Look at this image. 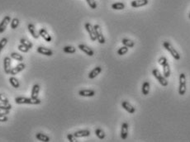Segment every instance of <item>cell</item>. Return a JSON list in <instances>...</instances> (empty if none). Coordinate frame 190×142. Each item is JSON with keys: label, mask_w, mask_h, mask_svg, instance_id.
Masks as SVG:
<instances>
[{"label": "cell", "mask_w": 190, "mask_h": 142, "mask_svg": "<svg viewBox=\"0 0 190 142\" xmlns=\"http://www.w3.org/2000/svg\"><path fill=\"white\" fill-rule=\"evenodd\" d=\"M15 102L17 104H32V105H38L40 103V100L39 98H32V97H18L15 98Z\"/></svg>", "instance_id": "obj_1"}, {"label": "cell", "mask_w": 190, "mask_h": 142, "mask_svg": "<svg viewBox=\"0 0 190 142\" xmlns=\"http://www.w3.org/2000/svg\"><path fill=\"white\" fill-rule=\"evenodd\" d=\"M163 46L165 50H167L170 53V55L174 57V60H180V55L179 54V52L175 50V48L169 41H164L163 42Z\"/></svg>", "instance_id": "obj_2"}, {"label": "cell", "mask_w": 190, "mask_h": 142, "mask_svg": "<svg viewBox=\"0 0 190 142\" xmlns=\"http://www.w3.org/2000/svg\"><path fill=\"white\" fill-rule=\"evenodd\" d=\"M187 90V84H186V75L184 73L179 75V94L183 96L185 95Z\"/></svg>", "instance_id": "obj_3"}, {"label": "cell", "mask_w": 190, "mask_h": 142, "mask_svg": "<svg viewBox=\"0 0 190 142\" xmlns=\"http://www.w3.org/2000/svg\"><path fill=\"white\" fill-rule=\"evenodd\" d=\"M152 74L154 75V77L159 81V83H160L163 87H166V86H168L169 83H168V81L166 80V78L161 74V72L159 71V69H154L152 70Z\"/></svg>", "instance_id": "obj_4"}, {"label": "cell", "mask_w": 190, "mask_h": 142, "mask_svg": "<svg viewBox=\"0 0 190 142\" xmlns=\"http://www.w3.org/2000/svg\"><path fill=\"white\" fill-rule=\"evenodd\" d=\"M93 28H94V31H95V34H96L97 40H98V42L100 44H104L106 42V40H105V38H104V35H103V32H102L101 27L98 24H96V25L93 26Z\"/></svg>", "instance_id": "obj_5"}, {"label": "cell", "mask_w": 190, "mask_h": 142, "mask_svg": "<svg viewBox=\"0 0 190 142\" xmlns=\"http://www.w3.org/2000/svg\"><path fill=\"white\" fill-rule=\"evenodd\" d=\"M84 27L86 29V31L88 32V33L90 36V39L92 41H95L97 40V36H96V34H95V31H94V28H93V26H92V24L89 23H86L85 25H84Z\"/></svg>", "instance_id": "obj_6"}, {"label": "cell", "mask_w": 190, "mask_h": 142, "mask_svg": "<svg viewBox=\"0 0 190 142\" xmlns=\"http://www.w3.org/2000/svg\"><path fill=\"white\" fill-rule=\"evenodd\" d=\"M11 22V17L9 16H5L3 18V20L0 23V33L4 32V31L7 28L8 25L9 24V23Z\"/></svg>", "instance_id": "obj_7"}, {"label": "cell", "mask_w": 190, "mask_h": 142, "mask_svg": "<svg viewBox=\"0 0 190 142\" xmlns=\"http://www.w3.org/2000/svg\"><path fill=\"white\" fill-rule=\"evenodd\" d=\"M121 107L124 108L128 113L133 114L135 113V112H136V108H134L132 105L129 102H127V101H123V102H121Z\"/></svg>", "instance_id": "obj_8"}, {"label": "cell", "mask_w": 190, "mask_h": 142, "mask_svg": "<svg viewBox=\"0 0 190 142\" xmlns=\"http://www.w3.org/2000/svg\"><path fill=\"white\" fill-rule=\"evenodd\" d=\"M25 68H26V64H23V63H20V64H17V66H15L14 68L12 69L11 71H10V74L11 75H16L18 73H20L21 71L24 70Z\"/></svg>", "instance_id": "obj_9"}, {"label": "cell", "mask_w": 190, "mask_h": 142, "mask_svg": "<svg viewBox=\"0 0 190 142\" xmlns=\"http://www.w3.org/2000/svg\"><path fill=\"white\" fill-rule=\"evenodd\" d=\"M3 69L6 74H10L11 71V58L10 57H5L3 59Z\"/></svg>", "instance_id": "obj_10"}, {"label": "cell", "mask_w": 190, "mask_h": 142, "mask_svg": "<svg viewBox=\"0 0 190 142\" xmlns=\"http://www.w3.org/2000/svg\"><path fill=\"white\" fill-rule=\"evenodd\" d=\"M78 48L82 51L84 53H85L87 56H93V55H94V52L93 51L91 48H89L88 46H87L86 45H84V44H80V45H79L78 46Z\"/></svg>", "instance_id": "obj_11"}, {"label": "cell", "mask_w": 190, "mask_h": 142, "mask_svg": "<svg viewBox=\"0 0 190 142\" xmlns=\"http://www.w3.org/2000/svg\"><path fill=\"white\" fill-rule=\"evenodd\" d=\"M149 1L148 0H134L131 3V6L132 8H141V7H143V6H145L148 4Z\"/></svg>", "instance_id": "obj_12"}, {"label": "cell", "mask_w": 190, "mask_h": 142, "mask_svg": "<svg viewBox=\"0 0 190 142\" xmlns=\"http://www.w3.org/2000/svg\"><path fill=\"white\" fill-rule=\"evenodd\" d=\"M39 35H40V36H41L44 40L47 41V42H51L52 40L51 36V35L49 34L48 32H47V31H46L45 28H40V31H39Z\"/></svg>", "instance_id": "obj_13"}, {"label": "cell", "mask_w": 190, "mask_h": 142, "mask_svg": "<svg viewBox=\"0 0 190 142\" xmlns=\"http://www.w3.org/2000/svg\"><path fill=\"white\" fill-rule=\"evenodd\" d=\"M37 52L39 54L44 55V56H51L52 55H53V51L51 49H48V48L43 47V46H39L37 48Z\"/></svg>", "instance_id": "obj_14"}, {"label": "cell", "mask_w": 190, "mask_h": 142, "mask_svg": "<svg viewBox=\"0 0 190 142\" xmlns=\"http://www.w3.org/2000/svg\"><path fill=\"white\" fill-rule=\"evenodd\" d=\"M128 137V124L127 122H123L121 127V138L122 140H126Z\"/></svg>", "instance_id": "obj_15"}, {"label": "cell", "mask_w": 190, "mask_h": 142, "mask_svg": "<svg viewBox=\"0 0 190 142\" xmlns=\"http://www.w3.org/2000/svg\"><path fill=\"white\" fill-rule=\"evenodd\" d=\"M27 28H28V31L29 32H30V34L32 35V36L34 39H38V38H39L40 35H39V33L36 32V30L35 28V26L33 24L29 23L28 26H27Z\"/></svg>", "instance_id": "obj_16"}, {"label": "cell", "mask_w": 190, "mask_h": 142, "mask_svg": "<svg viewBox=\"0 0 190 142\" xmlns=\"http://www.w3.org/2000/svg\"><path fill=\"white\" fill-rule=\"evenodd\" d=\"M101 72H102V68H101L100 66H97V67H95L93 70H91V71L89 72L88 78H89L90 80H93V79L96 78Z\"/></svg>", "instance_id": "obj_17"}, {"label": "cell", "mask_w": 190, "mask_h": 142, "mask_svg": "<svg viewBox=\"0 0 190 142\" xmlns=\"http://www.w3.org/2000/svg\"><path fill=\"white\" fill-rule=\"evenodd\" d=\"M79 95L81 97H93L95 95V91L91 90V89H83V90L79 91Z\"/></svg>", "instance_id": "obj_18"}, {"label": "cell", "mask_w": 190, "mask_h": 142, "mask_svg": "<svg viewBox=\"0 0 190 142\" xmlns=\"http://www.w3.org/2000/svg\"><path fill=\"white\" fill-rule=\"evenodd\" d=\"M74 136L76 138H81V137H88L90 136V131L88 130H81V131H75Z\"/></svg>", "instance_id": "obj_19"}, {"label": "cell", "mask_w": 190, "mask_h": 142, "mask_svg": "<svg viewBox=\"0 0 190 142\" xmlns=\"http://www.w3.org/2000/svg\"><path fill=\"white\" fill-rule=\"evenodd\" d=\"M39 92H40V85L39 84H35L32 87V94H31V97L32 98H38V94H39Z\"/></svg>", "instance_id": "obj_20"}, {"label": "cell", "mask_w": 190, "mask_h": 142, "mask_svg": "<svg viewBox=\"0 0 190 142\" xmlns=\"http://www.w3.org/2000/svg\"><path fill=\"white\" fill-rule=\"evenodd\" d=\"M150 83L147 82V81H145L142 84V88H141V91H142V93L143 95L146 96L149 94L150 93Z\"/></svg>", "instance_id": "obj_21"}, {"label": "cell", "mask_w": 190, "mask_h": 142, "mask_svg": "<svg viewBox=\"0 0 190 142\" xmlns=\"http://www.w3.org/2000/svg\"><path fill=\"white\" fill-rule=\"evenodd\" d=\"M36 138L38 141L43 142H49L51 141L50 137H48V136H46V135H45V134H43V133H36Z\"/></svg>", "instance_id": "obj_22"}, {"label": "cell", "mask_w": 190, "mask_h": 142, "mask_svg": "<svg viewBox=\"0 0 190 142\" xmlns=\"http://www.w3.org/2000/svg\"><path fill=\"white\" fill-rule=\"evenodd\" d=\"M163 67V74L165 78H169L170 76V73H171V70H170V67H169V64L167 63H165L164 65H162Z\"/></svg>", "instance_id": "obj_23"}, {"label": "cell", "mask_w": 190, "mask_h": 142, "mask_svg": "<svg viewBox=\"0 0 190 142\" xmlns=\"http://www.w3.org/2000/svg\"><path fill=\"white\" fill-rule=\"evenodd\" d=\"M121 43L123 44V46H127L128 48H132L135 46V42L130 39H127V38H123L121 40Z\"/></svg>", "instance_id": "obj_24"}, {"label": "cell", "mask_w": 190, "mask_h": 142, "mask_svg": "<svg viewBox=\"0 0 190 142\" xmlns=\"http://www.w3.org/2000/svg\"><path fill=\"white\" fill-rule=\"evenodd\" d=\"M111 7L114 10H123L125 8V4L123 3H121V2H117L115 3H112Z\"/></svg>", "instance_id": "obj_25"}, {"label": "cell", "mask_w": 190, "mask_h": 142, "mask_svg": "<svg viewBox=\"0 0 190 142\" xmlns=\"http://www.w3.org/2000/svg\"><path fill=\"white\" fill-rule=\"evenodd\" d=\"M9 83L11 84V85L15 88H18L19 86H20V84H19V81L17 80V79H16L15 77H10L9 78Z\"/></svg>", "instance_id": "obj_26"}, {"label": "cell", "mask_w": 190, "mask_h": 142, "mask_svg": "<svg viewBox=\"0 0 190 142\" xmlns=\"http://www.w3.org/2000/svg\"><path fill=\"white\" fill-rule=\"evenodd\" d=\"M95 134H96V136H97V137L99 140H104V138H105V133L100 128H98V129L95 130Z\"/></svg>", "instance_id": "obj_27"}, {"label": "cell", "mask_w": 190, "mask_h": 142, "mask_svg": "<svg viewBox=\"0 0 190 142\" xmlns=\"http://www.w3.org/2000/svg\"><path fill=\"white\" fill-rule=\"evenodd\" d=\"M63 51L64 52L68 53V54H74V53H75V51H76V49H75L74 46H67L64 47Z\"/></svg>", "instance_id": "obj_28"}, {"label": "cell", "mask_w": 190, "mask_h": 142, "mask_svg": "<svg viewBox=\"0 0 190 142\" xmlns=\"http://www.w3.org/2000/svg\"><path fill=\"white\" fill-rule=\"evenodd\" d=\"M11 58L15 60H17V61H23V56L20 54H17L16 52H13L11 54Z\"/></svg>", "instance_id": "obj_29"}, {"label": "cell", "mask_w": 190, "mask_h": 142, "mask_svg": "<svg viewBox=\"0 0 190 142\" xmlns=\"http://www.w3.org/2000/svg\"><path fill=\"white\" fill-rule=\"evenodd\" d=\"M20 43L21 44H23L24 46H26L28 49H32V43L31 42V41H29L28 40H27V39H24V38H22L21 40H20Z\"/></svg>", "instance_id": "obj_30"}, {"label": "cell", "mask_w": 190, "mask_h": 142, "mask_svg": "<svg viewBox=\"0 0 190 142\" xmlns=\"http://www.w3.org/2000/svg\"><path fill=\"white\" fill-rule=\"evenodd\" d=\"M0 109H3V110H11L12 105L9 102H0Z\"/></svg>", "instance_id": "obj_31"}, {"label": "cell", "mask_w": 190, "mask_h": 142, "mask_svg": "<svg viewBox=\"0 0 190 142\" xmlns=\"http://www.w3.org/2000/svg\"><path fill=\"white\" fill-rule=\"evenodd\" d=\"M127 52H128V47L124 46L118 49V51H117V55H119V56H124V55L127 54Z\"/></svg>", "instance_id": "obj_32"}, {"label": "cell", "mask_w": 190, "mask_h": 142, "mask_svg": "<svg viewBox=\"0 0 190 142\" xmlns=\"http://www.w3.org/2000/svg\"><path fill=\"white\" fill-rule=\"evenodd\" d=\"M18 25H19V19H18V18H16V17L13 18L11 22V28L15 30L16 28H17Z\"/></svg>", "instance_id": "obj_33"}, {"label": "cell", "mask_w": 190, "mask_h": 142, "mask_svg": "<svg viewBox=\"0 0 190 142\" xmlns=\"http://www.w3.org/2000/svg\"><path fill=\"white\" fill-rule=\"evenodd\" d=\"M88 5L90 7V8L92 9H96L97 8V3L95 2V0H86Z\"/></svg>", "instance_id": "obj_34"}, {"label": "cell", "mask_w": 190, "mask_h": 142, "mask_svg": "<svg viewBox=\"0 0 190 142\" xmlns=\"http://www.w3.org/2000/svg\"><path fill=\"white\" fill-rule=\"evenodd\" d=\"M17 48H18V50L21 51V52H23V53H27L29 51L30 49H28L27 47L26 46H24L23 44H20L19 46H17Z\"/></svg>", "instance_id": "obj_35"}, {"label": "cell", "mask_w": 190, "mask_h": 142, "mask_svg": "<svg viewBox=\"0 0 190 142\" xmlns=\"http://www.w3.org/2000/svg\"><path fill=\"white\" fill-rule=\"evenodd\" d=\"M7 43H8V39L7 38H3L2 40H0V53H1V51H3V49L5 47Z\"/></svg>", "instance_id": "obj_36"}, {"label": "cell", "mask_w": 190, "mask_h": 142, "mask_svg": "<svg viewBox=\"0 0 190 142\" xmlns=\"http://www.w3.org/2000/svg\"><path fill=\"white\" fill-rule=\"evenodd\" d=\"M67 139L69 142H77L78 141L76 140V137L74 136V134H68L67 135Z\"/></svg>", "instance_id": "obj_37"}, {"label": "cell", "mask_w": 190, "mask_h": 142, "mask_svg": "<svg viewBox=\"0 0 190 142\" xmlns=\"http://www.w3.org/2000/svg\"><path fill=\"white\" fill-rule=\"evenodd\" d=\"M158 63H159V64H160V65H161L162 66V65H164L165 63H167V59L164 56L161 57V58L158 60Z\"/></svg>", "instance_id": "obj_38"}, {"label": "cell", "mask_w": 190, "mask_h": 142, "mask_svg": "<svg viewBox=\"0 0 190 142\" xmlns=\"http://www.w3.org/2000/svg\"><path fill=\"white\" fill-rule=\"evenodd\" d=\"M0 102H8V99L6 96H4V94L0 93Z\"/></svg>", "instance_id": "obj_39"}, {"label": "cell", "mask_w": 190, "mask_h": 142, "mask_svg": "<svg viewBox=\"0 0 190 142\" xmlns=\"http://www.w3.org/2000/svg\"><path fill=\"white\" fill-rule=\"evenodd\" d=\"M8 121V117L6 115H0V122H6Z\"/></svg>", "instance_id": "obj_40"}, {"label": "cell", "mask_w": 190, "mask_h": 142, "mask_svg": "<svg viewBox=\"0 0 190 142\" xmlns=\"http://www.w3.org/2000/svg\"><path fill=\"white\" fill-rule=\"evenodd\" d=\"M7 114H9V110L0 109V115H7Z\"/></svg>", "instance_id": "obj_41"}, {"label": "cell", "mask_w": 190, "mask_h": 142, "mask_svg": "<svg viewBox=\"0 0 190 142\" xmlns=\"http://www.w3.org/2000/svg\"><path fill=\"white\" fill-rule=\"evenodd\" d=\"M189 18H190V12H189Z\"/></svg>", "instance_id": "obj_42"}]
</instances>
